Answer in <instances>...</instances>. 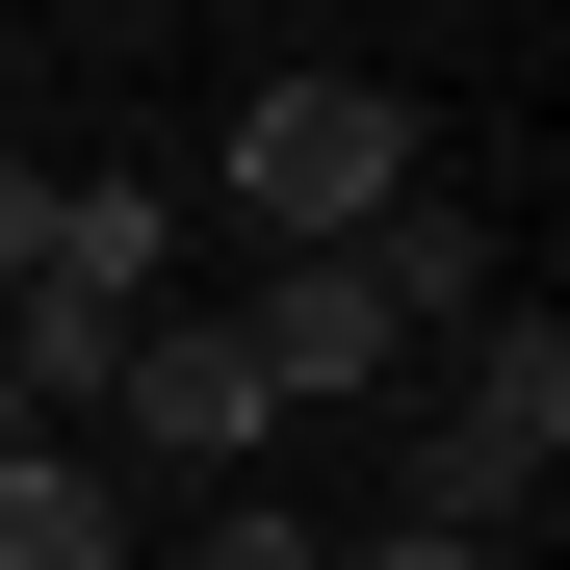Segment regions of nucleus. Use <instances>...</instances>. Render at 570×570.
Returning a JSON list of instances; mask_svg holds the SVG:
<instances>
[{"instance_id": "1", "label": "nucleus", "mask_w": 570, "mask_h": 570, "mask_svg": "<svg viewBox=\"0 0 570 570\" xmlns=\"http://www.w3.org/2000/svg\"><path fill=\"white\" fill-rule=\"evenodd\" d=\"M544 466H570V312H519V285H493L466 363H441V415H415V493H390V519H415V544H493Z\"/></svg>"}, {"instance_id": "2", "label": "nucleus", "mask_w": 570, "mask_h": 570, "mask_svg": "<svg viewBox=\"0 0 570 570\" xmlns=\"http://www.w3.org/2000/svg\"><path fill=\"white\" fill-rule=\"evenodd\" d=\"M415 181H441V130L390 105V78H259V105H234V208H259L285 259H363Z\"/></svg>"}, {"instance_id": "3", "label": "nucleus", "mask_w": 570, "mask_h": 570, "mask_svg": "<svg viewBox=\"0 0 570 570\" xmlns=\"http://www.w3.org/2000/svg\"><path fill=\"white\" fill-rule=\"evenodd\" d=\"M156 234H181V208H156L130 156H105V181H52V259L0 285V363H27V415H52V390H105V363H130V312H156Z\"/></svg>"}, {"instance_id": "4", "label": "nucleus", "mask_w": 570, "mask_h": 570, "mask_svg": "<svg viewBox=\"0 0 570 570\" xmlns=\"http://www.w3.org/2000/svg\"><path fill=\"white\" fill-rule=\"evenodd\" d=\"M105 415H130L156 466H259V363H234V312H130V363H105Z\"/></svg>"}, {"instance_id": "5", "label": "nucleus", "mask_w": 570, "mask_h": 570, "mask_svg": "<svg viewBox=\"0 0 570 570\" xmlns=\"http://www.w3.org/2000/svg\"><path fill=\"white\" fill-rule=\"evenodd\" d=\"M234 363H259V415H285V390H312V415H337V390H390V363H415V337H390V285H363V259H285V285H259V312H234Z\"/></svg>"}, {"instance_id": "6", "label": "nucleus", "mask_w": 570, "mask_h": 570, "mask_svg": "<svg viewBox=\"0 0 570 570\" xmlns=\"http://www.w3.org/2000/svg\"><path fill=\"white\" fill-rule=\"evenodd\" d=\"M105 544H130L105 466H78V441H0V570H105Z\"/></svg>"}, {"instance_id": "7", "label": "nucleus", "mask_w": 570, "mask_h": 570, "mask_svg": "<svg viewBox=\"0 0 570 570\" xmlns=\"http://www.w3.org/2000/svg\"><path fill=\"white\" fill-rule=\"evenodd\" d=\"M363 285H390V337H466V312H493V234H466L441 181H415V208L363 234Z\"/></svg>"}, {"instance_id": "8", "label": "nucleus", "mask_w": 570, "mask_h": 570, "mask_svg": "<svg viewBox=\"0 0 570 570\" xmlns=\"http://www.w3.org/2000/svg\"><path fill=\"white\" fill-rule=\"evenodd\" d=\"M181 570H337V544H312V519H285V493H234V519H208V544H181Z\"/></svg>"}, {"instance_id": "9", "label": "nucleus", "mask_w": 570, "mask_h": 570, "mask_svg": "<svg viewBox=\"0 0 570 570\" xmlns=\"http://www.w3.org/2000/svg\"><path fill=\"white\" fill-rule=\"evenodd\" d=\"M52 259V156H0V285H27Z\"/></svg>"}, {"instance_id": "10", "label": "nucleus", "mask_w": 570, "mask_h": 570, "mask_svg": "<svg viewBox=\"0 0 570 570\" xmlns=\"http://www.w3.org/2000/svg\"><path fill=\"white\" fill-rule=\"evenodd\" d=\"M337 570H493V544H415V519H363V544H337Z\"/></svg>"}, {"instance_id": "11", "label": "nucleus", "mask_w": 570, "mask_h": 570, "mask_svg": "<svg viewBox=\"0 0 570 570\" xmlns=\"http://www.w3.org/2000/svg\"><path fill=\"white\" fill-rule=\"evenodd\" d=\"M0 441H52V415H27V363H0Z\"/></svg>"}]
</instances>
